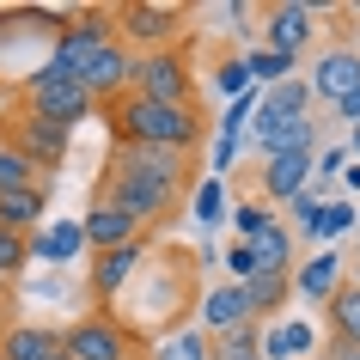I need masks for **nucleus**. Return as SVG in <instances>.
I'll list each match as a JSON object with an SVG mask.
<instances>
[{
  "label": "nucleus",
  "mask_w": 360,
  "mask_h": 360,
  "mask_svg": "<svg viewBox=\"0 0 360 360\" xmlns=\"http://www.w3.org/2000/svg\"><path fill=\"white\" fill-rule=\"evenodd\" d=\"M305 354H318V323L305 318L257 323V360H305Z\"/></svg>",
  "instance_id": "nucleus-17"
},
{
  "label": "nucleus",
  "mask_w": 360,
  "mask_h": 360,
  "mask_svg": "<svg viewBox=\"0 0 360 360\" xmlns=\"http://www.w3.org/2000/svg\"><path fill=\"white\" fill-rule=\"evenodd\" d=\"M226 220H232V232H238V245H250L263 226H275V220H281V208H269L263 195H232Z\"/></svg>",
  "instance_id": "nucleus-26"
},
{
  "label": "nucleus",
  "mask_w": 360,
  "mask_h": 360,
  "mask_svg": "<svg viewBox=\"0 0 360 360\" xmlns=\"http://www.w3.org/2000/svg\"><path fill=\"white\" fill-rule=\"evenodd\" d=\"M79 250H86V232H79V220H49L43 232H31V263H74Z\"/></svg>",
  "instance_id": "nucleus-21"
},
{
  "label": "nucleus",
  "mask_w": 360,
  "mask_h": 360,
  "mask_svg": "<svg viewBox=\"0 0 360 360\" xmlns=\"http://www.w3.org/2000/svg\"><path fill=\"white\" fill-rule=\"evenodd\" d=\"M61 354V330L37 318H13V330L0 336V360H49Z\"/></svg>",
  "instance_id": "nucleus-19"
},
{
  "label": "nucleus",
  "mask_w": 360,
  "mask_h": 360,
  "mask_svg": "<svg viewBox=\"0 0 360 360\" xmlns=\"http://www.w3.org/2000/svg\"><path fill=\"white\" fill-rule=\"evenodd\" d=\"M195 330L202 336H232V330H250V305H245V287L232 281H214L208 293H202V305H195Z\"/></svg>",
  "instance_id": "nucleus-14"
},
{
  "label": "nucleus",
  "mask_w": 360,
  "mask_h": 360,
  "mask_svg": "<svg viewBox=\"0 0 360 360\" xmlns=\"http://www.w3.org/2000/svg\"><path fill=\"white\" fill-rule=\"evenodd\" d=\"M49 360H68V354H49Z\"/></svg>",
  "instance_id": "nucleus-40"
},
{
  "label": "nucleus",
  "mask_w": 360,
  "mask_h": 360,
  "mask_svg": "<svg viewBox=\"0 0 360 360\" xmlns=\"http://www.w3.org/2000/svg\"><path fill=\"white\" fill-rule=\"evenodd\" d=\"M0 134H6L43 177L68 165V147H74V129H61V122H49V116H31V110H13L6 122H0Z\"/></svg>",
  "instance_id": "nucleus-8"
},
{
  "label": "nucleus",
  "mask_w": 360,
  "mask_h": 360,
  "mask_svg": "<svg viewBox=\"0 0 360 360\" xmlns=\"http://www.w3.org/2000/svg\"><path fill=\"white\" fill-rule=\"evenodd\" d=\"M171 360H214V342L202 330H184V336L171 342Z\"/></svg>",
  "instance_id": "nucleus-33"
},
{
  "label": "nucleus",
  "mask_w": 360,
  "mask_h": 360,
  "mask_svg": "<svg viewBox=\"0 0 360 360\" xmlns=\"http://www.w3.org/2000/svg\"><path fill=\"white\" fill-rule=\"evenodd\" d=\"M79 232H86V250H116V245H134V238H153L116 202H98V195H92V208L79 214Z\"/></svg>",
  "instance_id": "nucleus-18"
},
{
  "label": "nucleus",
  "mask_w": 360,
  "mask_h": 360,
  "mask_svg": "<svg viewBox=\"0 0 360 360\" xmlns=\"http://www.w3.org/2000/svg\"><path fill=\"white\" fill-rule=\"evenodd\" d=\"M195 86H202V74H195V56L190 43H171V49H153V56H134V79L129 92L134 98H153V104H202L195 98Z\"/></svg>",
  "instance_id": "nucleus-3"
},
{
  "label": "nucleus",
  "mask_w": 360,
  "mask_h": 360,
  "mask_svg": "<svg viewBox=\"0 0 360 360\" xmlns=\"http://www.w3.org/2000/svg\"><path fill=\"white\" fill-rule=\"evenodd\" d=\"M250 275H257V263H250V250L232 238V250H226V281H232V287H245Z\"/></svg>",
  "instance_id": "nucleus-34"
},
{
  "label": "nucleus",
  "mask_w": 360,
  "mask_h": 360,
  "mask_svg": "<svg viewBox=\"0 0 360 360\" xmlns=\"http://www.w3.org/2000/svg\"><path fill=\"white\" fill-rule=\"evenodd\" d=\"M110 13H116V43L134 49V56L171 49V43H184V31H190V6H177V0H122Z\"/></svg>",
  "instance_id": "nucleus-4"
},
{
  "label": "nucleus",
  "mask_w": 360,
  "mask_h": 360,
  "mask_svg": "<svg viewBox=\"0 0 360 360\" xmlns=\"http://www.w3.org/2000/svg\"><path fill=\"white\" fill-rule=\"evenodd\" d=\"M6 330H13V305H0V336H6Z\"/></svg>",
  "instance_id": "nucleus-38"
},
{
  "label": "nucleus",
  "mask_w": 360,
  "mask_h": 360,
  "mask_svg": "<svg viewBox=\"0 0 360 360\" xmlns=\"http://www.w3.org/2000/svg\"><path fill=\"white\" fill-rule=\"evenodd\" d=\"M98 202H116L141 232H153V226H165L171 214L190 202V190L171 184V177H159V171H141L129 153L116 147L110 165H104V177H98Z\"/></svg>",
  "instance_id": "nucleus-2"
},
{
  "label": "nucleus",
  "mask_w": 360,
  "mask_h": 360,
  "mask_svg": "<svg viewBox=\"0 0 360 360\" xmlns=\"http://www.w3.org/2000/svg\"><path fill=\"white\" fill-rule=\"evenodd\" d=\"M141 269H147V238H134V245H116V250H92L86 287H92L98 311H110L116 293H129V287L141 281Z\"/></svg>",
  "instance_id": "nucleus-10"
},
{
  "label": "nucleus",
  "mask_w": 360,
  "mask_h": 360,
  "mask_svg": "<svg viewBox=\"0 0 360 360\" xmlns=\"http://www.w3.org/2000/svg\"><path fill=\"white\" fill-rule=\"evenodd\" d=\"M19 110L49 116V122H61V129H74V122H86L98 104L86 98V86H79V79L49 74V68H31V74H25V86H19Z\"/></svg>",
  "instance_id": "nucleus-7"
},
{
  "label": "nucleus",
  "mask_w": 360,
  "mask_h": 360,
  "mask_svg": "<svg viewBox=\"0 0 360 360\" xmlns=\"http://www.w3.org/2000/svg\"><path fill=\"white\" fill-rule=\"evenodd\" d=\"M190 214H195V226H220V220H226V184H220V177H195Z\"/></svg>",
  "instance_id": "nucleus-29"
},
{
  "label": "nucleus",
  "mask_w": 360,
  "mask_h": 360,
  "mask_svg": "<svg viewBox=\"0 0 360 360\" xmlns=\"http://www.w3.org/2000/svg\"><path fill=\"white\" fill-rule=\"evenodd\" d=\"M257 110H263V116H275V122H293V116H311V86H305V79L293 74V79H281V86H269Z\"/></svg>",
  "instance_id": "nucleus-24"
},
{
  "label": "nucleus",
  "mask_w": 360,
  "mask_h": 360,
  "mask_svg": "<svg viewBox=\"0 0 360 360\" xmlns=\"http://www.w3.org/2000/svg\"><path fill=\"white\" fill-rule=\"evenodd\" d=\"M330 13L336 19V6H311V0H275V6H263V49H275V56H305V43L318 37V19Z\"/></svg>",
  "instance_id": "nucleus-9"
},
{
  "label": "nucleus",
  "mask_w": 360,
  "mask_h": 360,
  "mask_svg": "<svg viewBox=\"0 0 360 360\" xmlns=\"http://www.w3.org/2000/svg\"><path fill=\"white\" fill-rule=\"evenodd\" d=\"M104 43H116V13L110 6H86V13H68V25L56 31V43H49V74H68L79 79V68L104 49Z\"/></svg>",
  "instance_id": "nucleus-6"
},
{
  "label": "nucleus",
  "mask_w": 360,
  "mask_h": 360,
  "mask_svg": "<svg viewBox=\"0 0 360 360\" xmlns=\"http://www.w3.org/2000/svg\"><path fill=\"white\" fill-rule=\"evenodd\" d=\"M214 360H257V323L232 330V336H214Z\"/></svg>",
  "instance_id": "nucleus-32"
},
{
  "label": "nucleus",
  "mask_w": 360,
  "mask_h": 360,
  "mask_svg": "<svg viewBox=\"0 0 360 360\" xmlns=\"http://www.w3.org/2000/svg\"><path fill=\"white\" fill-rule=\"evenodd\" d=\"M208 79H214V92L226 98V104H232V98H245V92H250L245 56H220V61H214V68H208Z\"/></svg>",
  "instance_id": "nucleus-30"
},
{
  "label": "nucleus",
  "mask_w": 360,
  "mask_h": 360,
  "mask_svg": "<svg viewBox=\"0 0 360 360\" xmlns=\"http://www.w3.org/2000/svg\"><path fill=\"white\" fill-rule=\"evenodd\" d=\"M61 354L68 360H147L141 354V330L122 323L116 311H86V318L61 323Z\"/></svg>",
  "instance_id": "nucleus-5"
},
{
  "label": "nucleus",
  "mask_w": 360,
  "mask_h": 360,
  "mask_svg": "<svg viewBox=\"0 0 360 360\" xmlns=\"http://www.w3.org/2000/svg\"><path fill=\"white\" fill-rule=\"evenodd\" d=\"M0 305H13V281L6 275H0Z\"/></svg>",
  "instance_id": "nucleus-39"
},
{
  "label": "nucleus",
  "mask_w": 360,
  "mask_h": 360,
  "mask_svg": "<svg viewBox=\"0 0 360 360\" xmlns=\"http://www.w3.org/2000/svg\"><path fill=\"white\" fill-rule=\"evenodd\" d=\"M336 184H342V195L354 202V195H360V159H348V165H342V177H336Z\"/></svg>",
  "instance_id": "nucleus-36"
},
{
  "label": "nucleus",
  "mask_w": 360,
  "mask_h": 360,
  "mask_svg": "<svg viewBox=\"0 0 360 360\" xmlns=\"http://www.w3.org/2000/svg\"><path fill=\"white\" fill-rule=\"evenodd\" d=\"M311 159H318V153H275V159H263V171H257V195H263L269 208L293 202V195L311 184Z\"/></svg>",
  "instance_id": "nucleus-15"
},
{
  "label": "nucleus",
  "mask_w": 360,
  "mask_h": 360,
  "mask_svg": "<svg viewBox=\"0 0 360 360\" xmlns=\"http://www.w3.org/2000/svg\"><path fill=\"white\" fill-rule=\"evenodd\" d=\"M348 159H360V122H348Z\"/></svg>",
  "instance_id": "nucleus-37"
},
{
  "label": "nucleus",
  "mask_w": 360,
  "mask_h": 360,
  "mask_svg": "<svg viewBox=\"0 0 360 360\" xmlns=\"http://www.w3.org/2000/svg\"><path fill=\"white\" fill-rule=\"evenodd\" d=\"M37 184L49 190V177H43V171L31 165V159H25L6 134H0V195H6V190H37Z\"/></svg>",
  "instance_id": "nucleus-27"
},
{
  "label": "nucleus",
  "mask_w": 360,
  "mask_h": 360,
  "mask_svg": "<svg viewBox=\"0 0 360 360\" xmlns=\"http://www.w3.org/2000/svg\"><path fill=\"white\" fill-rule=\"evenodd\" d=\"M293 300V281L287 275H250L245 281V305H250V323H275Z\"/></svg>",
  "instance_id": "nucleus-23"
},
{
  "label": "nucleus",
  "mask_w": 360,
  "mask_h": 360,
  "mask_svg": "<svg viewBox=\"0 0 360 360\" xmlns=\"http://www.w3.org/2000/svg\"><path fill=\"white\" fill-rule=\"evenodd\" d=\"M25 269H31V238H19V232H0V275H6V281H19Z\"/></svg>",
  "instance_id": "nucleus-31"
},
{
  "label": "nucleus",
  "mask_w": 360,
  "mask_h": 360,
  "mask_svg": "<svg viewBox=\"0 0 360 360\" xmlns=\"http://www.w3.org/2000/svg\"><path fill=\"white\" fill-rule=\"evenodd\" d=\"M342 232H360V208L348 195H330V202L305 220V238H342Z\"/></svg>",
  "instance_id": "nucleus-25"
},
{
  "label": "nucleus",
  "mask_w": 360,
  "mask_h": 360,
  "mask_svg": "<svg viewBox=\"0 0 360 360\" xmlns=\"http://www.w3.org/2000/svg\"><path fill=\"white\" fill-rule=\"evenodd\" d=\"M250 141H257V153H263V159H275V153H318L323 122H318V116H293V122H275V116L257 110V122H250Z\"/></svg>",
  "instance_id": "nucleus-13"
},
{
  "label": "nucleus",
  "mask_w": 360,
  "mask_h": 360,
  "mask_svg": "<svg viewBox=\"0 0 360 360\" xmlns=\"http://www.w3.org/2000/svg\"><path fill=\"white\" fill-rule=\"evenodd\" d=\"M305 360H323V354H305Z\"/></svg>",
  "instance_id": "nucleus-41"
},
{
  "label": "nucleus",
  "mask_w": 360,
  "mask_h": 360,
  "mask_svg": "<svg viewBox=\"0 0 360 360\" xmlns=\"http://www.w3.org/2000/svg\"><path fill=\"white\" fill-rule=\"evenodd\" d=\"M0 122H6V110H0Z\"/></svg>",
  "instance_id": "nucleus-42"
},
{
  "label": "nucleus",
  "mask_w": 360,
  "mask_h": 360,
  "mask_svg": "<svg viewBox=\"0 0 360 360\" xmlns=\"http://www.w3.org/2000/svg\"><path fill=\"white\" fill-rule=\"evenodd\" d=\"M245 250H250V263H257V275H293V232H287L281 220L263 226Z\"/></svg>",
  "instance_id": "nucleus-22"
},
{
  "label": "nucleus",
  "mask_w": 360,
  "mask_h": 360,
  "mask_svg": "<svg viewBox=\"0 0 360 360\" xmlns=\"http://www.w3.org/2000/svg\"><path fill=\"white\" fill-rule=\"evenodd\" d=\"M293 300H305V305H330V293H336L342 281H348V263H342L336 250H318V257H305V263H293Z\"/></svg>",
  "instance_id": "nucleus-16"
},
{
  "label": "nucleus",
  "mask_w": 360,
  "mask_h": 360,
  "mask_svg": "<svg viewBox=\"0 0 360 360\" xmlns=\"http://www.w3.org/2000/svg\"><path fill=\"white\" fill-rule=\"evenodd\" d=\"M43 220H49V190H6L0 195V232H19V238H31V232H43Z\"/></svg>",
  "instance_id": "nucleus-20"
},
{
  "label": "nucleus",
  "mask_w": 360,
  "mask_h": 360,
  "mask_svg": "<svg viewBox=\"0 0 360 360\" xmlns=\"http://www.w3.org/2000/svg\"><path fill=\"white\" fill-rule=\"evenodd\" d=\"M305 86H311V104H330L336 110L342 98L360 92V49L354 43H330L318 61H311V74H300Z\"/></svg>",
  "instance_id": "nucleus-11"
},
{
  "label": "nucleus",
  "mask_w": 360,
  "mask_h": 360,
  "mask_svg": "<svg viewBox=\"0 0 360 360\" xmlns=\"http://www.w3.org/2000/svg\"><path fill=\"white\" fill-rule=\"evenodd\" d=\"M323 318H330V336L360 342V287H348V281H342L336 293H330V305H323Z\"/></svg>",
  "instance_id": "nucleus-28"
},
{
  "label": "nucleus",
  "mask_w": 360,
  "mask_h": 360,
  "mask_svg": "<svg viewBox=\"0 0 360 360\" xmlns=\"http://www.w3.org/2000/svg\"><path fill=\"white\" fill-rule=\"evenodd\" d=\"M318 354H323V360H360V342H342V336H330V342L318 348Z\"/></svg>",
  "instance_id": "nucleus-35"
},
{
  "label": "nucleus",
  "mask_w": 360,
  "mask_h": 360,
  "mask_svg": "<svg viewBox=\"0 0 360 360\" xmlns=\"http://www.w3.org/2000/svg\"><path fill=\"white\" fill-rule=\"evenodd\" d=\"M129 79H134V49H122V43H104V49L79 68V86H86V98H92L98 110L129 92Z\"/></svg>",
  "instance_id": "nucleus-12"
},
{
  "label": "nucleus",
  "mask_w": 360,
  "mask_h": 360,
  "mask_svg": "<svg viewBox=\"0 0 360 360\" xmlns=\"http://www.w3.org/2000/svg\"><path fill=\"white\" fill-rule=\"evenodd\" d=\"M104 122H110L116 147H159V153H195L202 134L214 129L202 104H153V98L122 92L116 104H104Z\"/></svg>",
  "instance_id": "nucleus-1"
}]
</instances>
